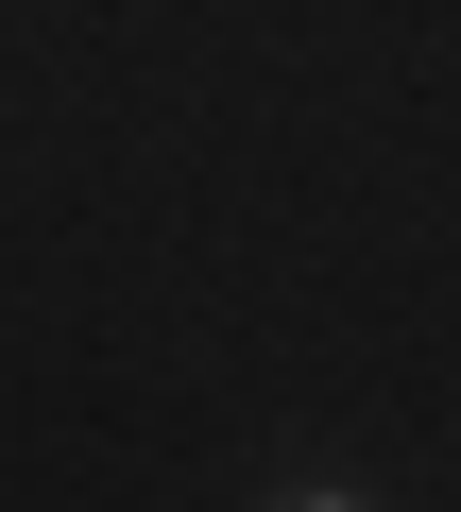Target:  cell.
Masks as SVG:
<instances>
[{"label": "cell", "instance_id": "6da1fadb", "mask_svg": "<svg viewBox=\"0 0 461 512\" xmlns=\"http://www.w3.org/2000/svg\"><path fill=\"white\" fill-rule=\"evenodd\" d=\"M274 512H376V495H342V478H291V495H274Z\"/></svg>", "mask_w": 461, "mask_h": 512}]
</instances>
